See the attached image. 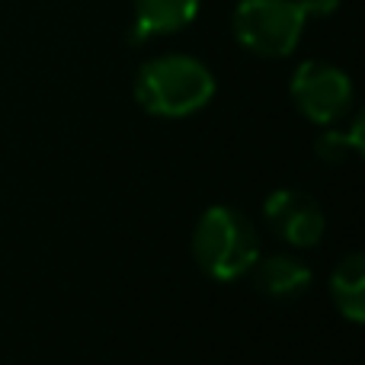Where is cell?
Segmentation results:
<instances>
[{
	"label": "cell",
	"instance_id": "ba28073f",
	"mask_svg": "<svg viewBox=\"0 0 365 365\" xmlns=\"http://www.w3.org/2000/svg\"><path fill=\"white\" fill-rule=\"evenodd\" d=\"M330 295L349 324L365 321V257L359 250L346 253L330 272Z\"/></svg>",
	"mask_w": 365,
	"mask_h": 365
},
{
	"label": "cell",
	"instance_id": "9c48e42d",
	"mask_svg": "<svg viewBox=\"0 0 365 365\" xmlns=\"http://www.w3.org/2000/svg\"><path fill=\"white\" fill-rule=\"evenodd\" d=\"M365 138H362V119L356 115L353 128L349 132H327L321 141H317V158L327 160V164H340L349 154H362Z\"/></svg>",
	"mask_w": 365,
	"mask_h": 365
},
{
	"label": "cell",
	"instance_id": "6da1fadb",
	"mask_svg": "<svg viewBox=\"0 0 365 365\" xmlns=\"http://www.w3.org/2000/svg\"><path fill=\"white\" fill-rule=\"evenodd\" d=\"M215 74L192 55L151 58L135 74V100L158 119H186L212 103Z\"/></svg>",
	"mask_w": 365,
	"mask_h": 365
},
{
	"label": "cell",
	"instance_id": "277c9868",
	"mask_svg": "<svg viewBox=\"0 0 365 365\" xmlns=\"http://www.w3.org/2000/svg\"><path fill=\"white\" fill-rule=\"evenodd\" d=\"M292 100L314 125H334L353 109V81L327 61H304L292 74Z\"/></svg>",
	"mask_w": 365,
	"mask_h": 365
},
{
	"label": "cell",
	"instance_id": "5b68a950",
	"mask_svg": "<svg viewBox=\"0 0 365 365\" xmlns=\"http://www.w3.org/2000/svg\"><path fill=\"white\" fill-rule=\"evenodd\" d=\"M266 225L292 247H317L327 231L324 208L302 189H272L263 202Z\"/></svg>",
	"mask_w": 365,
	"mask_h": 365
},
{
	"label": "cell",
	"instance_id": "7a4b0ae2",
	"mask_svg": "<svg viewBox=\"0 0 365 365\" xmlns=\"http://www.w3.org/2000/svg\"><path fill=\"white\" fill-rule=\"evenodd\" d=\"M192 257L215 282H234L247 276L259 259V237L244 212L231 205H212L202 212L192 231Z\"/></svg>",
	"mask_w": 365,
	"mask_h": 365
},
{
	"label": "cell",
	"instance_id": "30bf717a",
	"mask_svg": "<svg viewBox=\"0 0 365 365\" xmlns=\"http://www.w3.org/2000/svg\"><path fill=\"white\" fill-rule=\"evenodd\" d=\"M304 16H330L340 10V0H295Z\"/></svg>",
	"mask_w": 365,
	"mask_h": 365
},
{
	"label": "cell",
	"instance_id": "8992f818",
	"mask_svg": "<svg viewBox=\"0 0 365 365\" xmlns=\"http://www.w3.org/2000/svg\"><path fill=\"white\" fill-rule=\"evenodd\" d=\"M202 0H135V23L128 42L141 45L154 36H173V32L192 26L199 16Z\"/></svg>",
	"mask_w": 365,
	"mask_h": 365
},
{
	"label": "cell",
	"instance_id": "3957f363",
	"mask_svg": "<svg viewBox=\"0 0 365 365\" xmlns=\"http://www.w3.org/2000/svg\"><path fill=\"white\" fill-rule=\"evenodd\" d=\"M308 16L295 0H240L234 10V36L250 55L289 58L302 42Z\"/></svg>",
	"mask_w": 365,
	"mask_h": 365
},
{
	"label": "cell",
	"instance_id": "52a82bcc",
	"mask_svg": "<svg viewBox=\"0 0 365 365\" xmlns=\"http://www.w3.org/2000/svg\"><path fill=\"white\" fill-rule=\"evenodd\" d=\"M250 272L257 289L266 292L269 298H279V302L302 298L314 282V272L308 269V263H302L298 257H289V253H272V257L257 259Z\"/></svg>",
	"mask_w": 365,
	"mask_h": 365
}]
</instances>
